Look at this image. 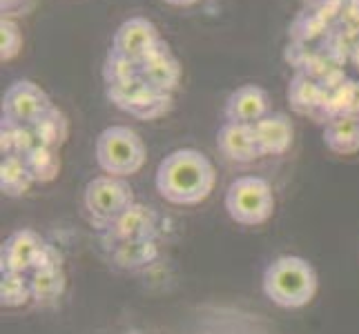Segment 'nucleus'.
<instances>
[{
    "instance_id": "nucleus-22",
    "label": "nucleus",
    "mask_w": 359,
    "mask_h": 334,
    "mask_svg": "<svg viewBox=\"0 0 359 334\" xmlns=\"http://www.w3.org/2000/svg\"><path fill=\"white\" fill-rule=\"evenodd\" d=\"M0 301L5 307H20L32 301L29 279L25 274L0 272Z\"/></svg>"
},
{
    "instance_id": "nucleus-26",
    "label": "nucleus",
    "mask_w": 359,
    "mask_h": 334,
    "mask_svg": "<svg viewBox=\"0 0 359 334\" xmlns=\"http://www.w3.org/2000/svg\"><path fill=\"white\" fill-rule=\"evenodd\" d=\"M123 334H143V332H139V330H130V332H123Z\"/></svg>"
},
{
    "instance_id": "nucleus-16",
    "label": "nucleus",
    "mask_w": 359,
    "mask_h": 334,
    "mask_svg": "<svg viewBox=\"0 0 359 334\" xmlns=\"http://www.w3.org/2000/svg\"><path fill=\"white\" fill-rule=\"evenodd\" d=\"M156 214L150 207H145L141 203H134L126 214H123L112 228L105 234L112 237L116 243L126 241H145V239H156Z\"/></svg>"
},
{
    "instance_id": "nucleus-15",
    "label": "nucleus",
    "mask_w": 359,
    "mask_h": 334,
    "mask_svg": "<svg viewBox=\"0 0 359 334\" xmlns=\"http://www.w3.org/2000/svg\"><path fill=\"white\" fill-rule=\"evenodd\" d=\"M217 147L230 163H252L259 158V147L255 141L252 125H239V123H224L217 132Z\"/></svg>"
},
{
    "instance_id": "nucleus-3",
    "label": "nucleus",
    "mask_w": 359,
    "mask_h": 334,
    "mask_svg": "<svg viewBox=\"0 0 359 334\" xmlns=\"http://www.w3.org/2000/svg\"><path fill=\"white\" fill-rule=\"evenodd\" d=\"M266 299L286 310L308 305L317 294L319 279L315 267L302 256H279L266 270L262 279Z\"/></svg>"
},
{
    "instance_id": "nucleus-8",
    "label": "nucleus",
    "mask_w": 359,
    "mask_h": 334,
    "mask_svg": "<svg viewBox=\"0 0 359 334\" xmlns=\"http://www.w3.org/2000/svg\"><path fill=\"white\" fill-rule=\"evenodd\" d=\"M29 290L32 301L39 305H49L58 301L67 288V274L63 267V254H60L52 243H45L39 258L29 274Z\"/></svg>"
},
{
    "instance_id": "nucleus-11",
    "label": "nucleus",
    "mask_w": 359,
    "mask_h": 334,
    "mask_svg": "<svg viewBox=\"0 0 359 334\" xmlns=\"http://www.w3.org/2000/svg\"><path fill=\"white\" fill-rule=\"evenodd\" d=\"M45 243L47 241L34 230H16L14 234H9L0 247V272L29 274Z\"/></svg>"
},
{
    "instance_id": "nucleus-13",
    "label": "nucleus",
    "mask_w": 359,
    "mask_h": 334,
    "mask_svg": "<svg viewBox=\"0 0 359 334\" xmlns=\"http://www.w3.org/2000/svg\"><path fill=\"white\" fill-rule=\"evenodd\" d=\"M270 98L268 92L259 85H241L234 90L224 107V116L228 123H239V125H255L264 116H268Z\"/></svg>"
},
{
    "instance_id": "nucleus-10",
    "label": "nucleus",
    "mask_w": 359,
    "mask_h": 334,
    "mask_svg": "<svg viewBox=\"0 0 359 334\" xmlns=\"http://www.w3.org/2000/svg\"><path fill=\"white\" fill-rule=\"evenodd\" d=\"M181 76L183 67L165 41H161L145 58L136 60V78L154 90L175 94L181 85Z\"/></svg>"
},
{
    "instance_id": "nucleus-23",
    "label": "nucleus",
    "mask_w": 359,
    "mask_h": 334,
    "mask_svg": "<svg viewBox=\"0 0 359 334\" xmlns=\"http://www.w3.org/2000/svg\"><path fill=\"white\" fill-rule=\"evenodd\" d=\"M22 49V32L16 20L0 18V60L9 63Z\"/></svg>"
},
{
    "instance_id": "nucleus-2",
    "label": "nucleus",
    "mask_w": 359,
    "mask_h": 334,
    "mask_svg": "<svg viewBox=\"0 0 359 334\" xmlns=\"http://www.w3.org/2000/svg\"><path fill=\"white\" fill-rule=\"evenodd\" d=\"M212 160L194 147L170 152L156 167L154 185L161 199L172 205H199L215 190Z\"/></svg>"
},
{
    "instance_id": "nucleus-19",
    "label": "nucleus",
    "mask_w": 359,
    "mask_h": 334,
    "mask_svg": "<svg viewBox=\"0 0 359 334\" xmlns=\"http://www.w3.org/2000/svg\"><path fill=\"white\" fill-rule=\"evenodd\" d=\"M32 134L39 145L49 147V150H56L60 152L69 139V120L63 114V109H58L56 105L45 111V114L32 125Z\"/></svg>"
},
{
    "instance_id": "nucleus-12",
    "label": "nucleus",
    "mask_w": 359,
    "mask_h": 334,
    "mask_svg": "<svg viewBox=\"0 0 359 334\" xmlns=\"http://www.w3.org/2000/svg\"><path fill=\"white\" fill-rule=\"evenodd\" d=\"M161 41L163 39H161L156 25L152 20L134 16L118 25V29L114 32V39H112V49L130 60H141L150 54Z\"/></svg>"
},
{
    "instance_id": "nucleus-1",
    "label": "nucleus",
    "mask_w": 359,
    "mask_h": 334,
    "mask_svg": "<svg viewBox=\"0 0 359 334\" xmlns=\"http://www.w3.org/2000/svg\"><path fill=\"white\" fill-rule=\"evenodd\" d=\"M357 47L359 0H299L288 25L283 60L330 94L348 81L346 67Z\"/></svg>"
},
{
    "instance_id": "nucleus-5",
    "label": "nucleus",
    "mask_w": 359,
    "mask_h": 334,
    "mask_svg": "<svg viewBox=\"0 0 359 334\" xmlns=\"http://www.w3.org/2000/svg\"><path fill=\"white\" fill-rule=\"evenodd\" d=\"M134 190L118 176H96L83 192V207L92 228L107 232L134 205Z\"/></svg>"
},
{
    "instance_id": "nucleus-7",
    "label": "nucleus",
    "mask_w": 359,
    "mask_h": 334,
    "mask_svg": "<svg viewBox=\"0 0 359 334\" xmlns=\"http://www.w3.org/2000/svg\"><path fill=\"white\" fill-rule=\"evenodd\" d=\"M105 96L114 107L139 120L163 118L175 107V94L154 90L139 78L105 85Z\"/></svg>"
},
{
    "instance_id": "nucleus-21",
    "label": "nucleus",
    "mask_w": 359,
    "mask_h": 334,
    "mask_svg": "<svg viewBox=\"0 0 359 334\" xmlns=\"http://www.w3.org/2000/svg\"><path fill=\"white\" fill-rule=\"evenodd\" d=\"M22 163L29 169L34 183H41V185L56 181L60 174V167H63L58 152L49 150V147H43V145L34 147L27 156H22Z\"/></svg>"
},
{
    "instance_id": "nucleus-24",
    "label": "nucleus",
    "mask_w": 359,
    "mask_h": 334,
    "mask_svg": "<svg viewBox=\"0 0 359 334\" xmlns=\"http://www.w3.org/2000/svg\"><path fill=\"white\" fill-rule=\"evenodd\" d=\"M39 5V0H0V14L3 18H25Z\"/></svg>"
},
{
    "instance_id": "nucleus-6",
    "label": "nucleus",
    "mask_w": 359,
    "mask_h": 334,
    "mask_svg": "<svg viewBox=\"0 0 359 334\" xmlns=\"http://www.w3.org/2000/svg\"><path fill=\"white\" fill-rule=\"evenodd\" d=\"M224 203L228 216L245 228L262 225L275 212V194H272L270 183L262 176L234 179Z\"/></svg>"
},
{
    "instance_id": "nucleus-14",
    "label": "nucleus",
    "mask_w": 359,
    "mask_h": 334,
    "mask_svg": "<svg viewBox=\"0 0 359 334\" xmlns=\"http://www.w3.org/2000/svg\"><path fill=\"white\" fill-rule=\"evenodd\" d=\"M252 132L262 156H281L283 152L290 150L294 139L292 120L283 111H275V114L264 116L252 125Z\"/></svg>"
},
{
    "instance_id": "nucleus-25",
    "label": "nucleus",
    "mask_w": 359,
    "mask_h": 334,
    "mask_svg": "<svg viewBox=\"0 0 359 334\" xmlns=\"http://www.w3.org/2000/svg\"><path fill=\"white\" fill-rule=\"evenodd\" d=\"M168 5H175V7H190L194 3H199V0H163Z\"/></svg>"
},
{
    "instance_id": "nucleus-17",
    "label": "nucleus",
    "mask_w": 359,
    "mask_h": 334,
    "mask_svg": "<svg viewBox=\"0 0 359 334\" xmlns=\"http://www.w3.org/2000/svg\"><path fill=\"white\" fill-rule=\"evenodd\" d=\"M326 98H328V94L315 78L306 76L302 71L292 74V78L288 83V103L294 114L315 118L317 111L324 107Z\"/></svg>"
},
{
    "instance_id": "nucleus-18",
    "label": "nucleus",
    "mask_w": 359,
    "mask_h": 334,
    "mask_svg": "<svg viewBox=\"0 0 359 334\" xmlns=\"http://www.w3.org/2000/svg\"><path fill=\"white\" fill-rule=\"evenodd\" d=\"M324 145L332 154L353 156L359 152V116H341L324 125Z\"/></svg>"
},
{
    "instance_id": "nucleus-20",
    "label": "nucleus",
    "mask_w": 359,
    "mask_h": 334,
    "mask_svg": "<svg viewBox=\"0 0 359 334\" xmlns=\"http://www.w3.org/2000/svg\"><path fill=\"white\" fill-rule=\"evenodd\" d=\"M34 179L29 169L25 167L22 158L18 156H3L0 160V192L9 199H18V196L27 194L32 190Z\"/></svg>"
},
{
    "instance_id": "nucleus-9",
    "label": "nucleus",
    "mask_w": 359,
    "mask_h": 334,
    "mask_svg": "<svg viewBox=\"0 0 359 334\" xmlns=\"http://www.w3.org/2000/svg\"><path fill=\"white\" fill-rule=\"evenodd\" d=\"M52 107V98L41 85L34 81H16L3 96V120L32 127Z\"/></svg>"
},
{
    "instance_id": "nucleus-4",
    "label": "nucleus",
    "mask_w": 359,
    "mask_h": 334,
    "mask_svg": "<svg viewBox=\"0 0 359 334\" xmlns=\"http://www.w3.org/2000/svg\"><path fill=\"white\" fill-rule=\"evenodd\" d=\"M96 163L105 174L126 179L145 165V143L128 125H112L98 134L94 145Z\"/></svg>"
}]
</instances>
